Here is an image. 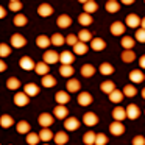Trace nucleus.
Here are the masks:
<instances>
[{
    "label": "nucleus",
    "instance_id": "nucleus-32",
    "mask_svg": "<svg viewBox=\"0 0 145 145\" xmlns=\"http://www.w3.org/2000/svg\"><path fill=\"white\" fill-rule=\"evenodd\" d=\"M123 91H119V89H116L114 92H111L109 94V100L112 101V103H120V101L123 100Z\"/></svg>",
    "mask_w": 145,
    "mask_h": 145
},
{
    "label": "nucleus",
    "instance_id": "nucleus-12",
    "mask_svg": "<svg viewBox=\"0 0 145 145\" xmlns=\"http://www.w3.org/2000/svg\"><path fill=\"white\" fill-rule=\"evenodd\" d=\"M53 114L56 119H67V114H69V111H67V106L66 105H58V106H55L53 109Z\"/></svg>",
    "mask_w": 145,
    "mask_h": 145
},
{
    "label": "nucleus",
    "instance_id": "nucleus-55",
    "mask_svg": "<svg viewBox=\"0 0 145 145\" xmlns=\"http://www.w3.org/2000/svg\"><path fill=\"white\" fill-rule=\"evenodd\" d=\"M7 64H5V61H2V63H0V72H5V70H7Z\"/></svg>",
    "mask_w": 145,
    "mask_h": 145
},
{
    "label": "nucleus",
    "instance_id": "nucleus-52",
    "mask_svg": "<svg viewBox=\"0 0 145 145\" xmlns=\"http://www.w3.org/2000/svg\"><path fill=\"white\" fill-rule=\"evenodd\" d=\"M66 42H67L69 45H72V47H75V45L78 44L80 41H78V36H75V35H69V36L66 38Z\"/></svg>",
    "mask_w": 145,
    "mask_h": 145
},
{
    "label": "nucleus",
    "instance_id": "nucleus-26",
    "mask_svg": "<svg viewBox=\"0 0 145 145\" xmlns=\"http://www.w3.org/2000/svg\"><path fill=\"white\" fill-rule=\"evenodd\" d=\"M92 22H94V19H92V16H91V14L81 13V14L78 16V24H80V25H83V27H88V25H91Z\"/></svg>",
    "mask_w": 145,
    "mask_h": 145
},
{
    "label": "nucleus",
    "instance_id": "nucleus-9",
    "mask_svg": "<svg viewBox=\"0 0 145 145\" xmlns=\"http://www.w3.org/2000/svg\"><path fill=\"white\" fill-rule=\"evenodd\" d=\"M112 119L116 122H122L123 119H126V108H122V106H117L112 109Z\"/></svg>",
    "mask_w": 145,
    "mask_h": 145
},
{
    "label": "nucleus",
    "instance_id": "nucleus-30",
    "mask_svg": "<svg viewBox=\"0 0 145 145\" xmlns=\"http://www.w3.org/2000/svg\"><path fill=\"white\" fill-rule=\"evenodd\" d=\"M120 44H122V47L125 48V50H133V47H134L136 42H134V39H133L131 36H123Z\"/></svg>",
    "mask_w": 145,
    "mask_h": 145
},
{
    "label": "nucleus",
    "instance_id": "nucleus-51",
    "mask_svg": "<svg viewBox=\"0 0 145 145\" xmlns=\"http://www.w3.org/2000/svg\"><path fill=\"white\" fill-rule=\"evenodd\" d=\"M108 144V137L103 134V133H100V134H97V139H95V145H106Z\"/></svg>",
    "mask_w": 145,
    "mask_h": 145
},
{
    "label": "nucleus",
    "instance_id": "nucleus-17",
    "mask_svg": "<svg viewBox=\"0 0 145 145\" xmlns=\"http://www.w3.org/2000/svg\"><path fill=\"white\" fill-rule=\"evenodd\" d=\"M24 92H25L28 97H35L39 94V86H36L35 83H28V84L24 86Z\"/></svg>",
    "mask_w": 145,
    "mask_h": 145
},
{
    "label": "nucleus",
    "instance_id": "nucleus-43",
    "mask_svg": "<svg viewBox=\"0 0 145 145\" xmlns=\"http://www.w3.org/2000/svg\"><path fill=\"white\" fill-rule=\"evenodd\" d=\"M98 70H100V73H103V75H111V73H114V67L111 66L109 63H101Z\"/></svg>",
    "mask_w": 145,
    "mask_h": 145
},
{
    "label": "nucleus",
    "instance_id": "nucleus-31",
    "mask_svg": "<svg viewBox=\"0 0 145 145\" xmlns=\"http://www.w3.org/2000/svg\"><path fill=\"white\" fill-rule=\"evenodd\" d=\"M89 50L88 44H84V42H78V44L73 47V55H86Z\"/></svg>",
    "mask_w": 145,
    "mask_h": 145
},
{
    "label": "nucleus",
    "instance_id": "nucleus-3",
    "mask_svg": "<svg viewBox=\"0 0 145 145\" xmlns=\"http://www.w3.org/2000/svg\"><path fill=\"white\" fill-rule=\"evenodd\" d=\"M53 116L52 114H48V112H42L41 116L38 117V122H39V125L42 126V128H48V126L53 123Z\"/></svg>",
    "mask_w": 145,
    "mask_h": 145
},
{
    "label": "nucleus",
    "instance_id": "nucleus-13",
    "mask_svg": "<svg viewBox=\"0 0 145 145\" xmlns=\"http://www.w3.org/2000/svg\"><path fill=\"white\" fill-rule=\"evenodd\" d=\"M55 100H56L58 105H67L70 101V95H69V92H66V91H59L55 95Z\"/></svg>",
    "mask_w": 145,
    "mask_h": 145
},
{
    "label": "nucleus",
    "instance_id": "nucleus-21",
    "mask_svg": "<svg viewBox=\"0 0 145 145\" xmlns=\"http://www.w3.org/2000/svg\"><path fill=\"white\" fill-rule=\"evenodd\" d=\"M129 80H131L133 83H142L145 80V75H144V72L142 70H131L129 72Z\"/></svg>",
    "mask_w": 145,
    "mask_h": 145
},
{
    "label": "nucleus",
    "instance_id": "nucleus-50",
    "mask_svg": "<svg viewBox=\"0 0 145 145\" xmlns=\"http://www.w3.org/2000/svg\"><path fill=\"white\" fill-rule=\"evenodd\" d=\"M136 41H137V42H142V44H145V30H144V28L136 30Z\"/></svg>",
    "mask_w": 145,
    "mask_h": 145
},
{
    "label": "nucleus",
    "instance_id": "nucleus-42",
    "mask_svg": "<svg viewBox=\"0 0 145 145\" xmlns=\"http://www.w3.org/2000/svg\"><path fill=\"white\" fill-rule=\"evenodd\" d=\"M95 139H97V134L94 131H88L84 134V137H83V142L86 145H92V144H95Z\"/></svg>",
    "mask_w": 145,
    "mask_h": 145
},
{
    "label": "nucleus",
    "instance_id": "nucleus-46",
    "mask_svg": "<svg viewBox=\"0 0 145 145\" xmlns=\"http://www.w3.org/2000/svg\"><path fill=\"white\" fill-rule=\"evenodd\" d=\"M136 94H137V91H136V88L133 84H126L123 88V95L125 97H134Z\"/></svg>",
    "mask_w": 145,
    "mask_h": 145
},
{
    "label": "nucleus",
    "instance_id": "nucleus-48",
    "mask_svg": "<svg viewBox=\"0 0 145 145\" xmlns=\"http://www.w3.org/2000/svg\"><path fill=\"white\" fill-rule=\"evenodd\" d=\"M13 22L16 27H24V25H27V16H24V14H16Z\"/></svg>",
    "mask_w": 145,
    "mask_h": 145
},
{
    "label": "nucleus",
    "instance_id": "nucleus-25",
    "mask_svg": "<svg viewBox=\"0 0 145 145\" xmlns=\"http://www.w3.org/2000/svg\"><path fill=\"white\" fill-rule=\"evenodd\" d=\"M105 8H106L108 13H117V11L120 10V3L117 2V0H108L106 5H105Z\"/></svg>",
    "mask_w": 145,
    "mask_h": 145
},
{
    "label": "nucleus",
    "instance_id": "nucleus-28",
    "mask_svg": "<svg viewBox=\"0 0 145 145\" xmlns=\"http://www.w3.org/2000/svg\"><path fill=\"white\" fill-rule=\"evenodd\" d=\"M55 142H56L58 145H64L69 142V136H67V133L64 131H58L56 134H55Z\"/></svg>",
    "mask_w": 145,
    "mask_h": 145
},
{
    "label": "nucleus",
    "instance_id": "nucleus-59",
    "mask_svg": "<svg viewBox=\"0 0 145 145\" xmlns=\"http://www.w3.org/2000/svg\"><path fill=\"white\" fill-rule=\"evenodd\" d=\"M42 145H48V144H42Z\"/></svg>",
    "mask_w": 145,
    "mask_h": 145
},
{
    "label": "nucleus",
    "instance_id": "nucleus-58",
    "mask_svg": "<svg viewBox=\"0 0 145 145\" xmlns=\"http://www.w3.org/2000/svg\"><path fill=\"white\" fill-rule=\"evenodd\" d=\"M142 97H144V98H145V88H144V89H142Z\"/></svg>",
    "mask_w": 145,
    "mask_h": 145
},
{
    "label": "nucleus",
    "instance_id": "nucleus-33",
    "mask_svg": "<svg viewBox=\"0 0 145 145\" xmlns=\"http://www.w3.org/2000/svg\"><path fill=\"white\" fill-rule=\"evenodd\" d=\"M39 137H41L42 142H48V140H52L55 136H53V133H52L48 128H42L41 131H39Z\"/></svg>",
    "mask_w": 145,
    "mask_h": 145
},
{
    "label": "nucleus",
    "instance_id": "nucleus-20",
    "mask_svg": "<svg viewBox=\"0 0 145 145\" xmlns=\"http://www.w3.org/2000/svg\"><path fill=\"white\" fill-rule=\"evenodd\" d=\"M105 47H106V42L103 41L101 38H94L91 42V48L95 52H100V50H105Z\"/></svg>",
    "mask_w": 145,
    "mask_h": 145
},
{
    "label": "nucleus",
    "instance_id": "nucleus-40",
    "mask_svg": "<svg viewBox=\"0 0 145 145\" xmlns=\"http://www.w3.org/2000/svg\"><path fill=\"white\" fill-rule=\"evenodd\" d=\"M50 39H52V44H53L55 47H59V45L66 44V38H64L63 35H59V33H55Z\"/></svg>",
    "mask_w": 145,
    "mask_h": 145
},
{
    "label": "nucleus",
    "instance_id": "nucleus-44",
    "mask_svg": "<svg viewBox=\"0 0 145 145\" xmlns=\"http://www.w3.org/2000/svg\"><path fill=\"white\" fill-rule=\"evenodd\" d=\"M39 140H41V137H39V134H36V133H28V134H27V144L28 145H38Z\"/></svg>",
    "mask_w": 145,
    "mask_h": 145
},
{
    "label": "nucleus",
    "instance_id": "nucleus-22",
    "mask_svg": "<svg viewBox=\"0 0 145 145\" xmlns=\"http://www.w3.org/2000/svg\"><path fill=\"white\" fill-rule=\"evenodd\" d=\"M48 70H50L48 64H47V63H44V61H41V63L36 64L35 72L38 73V75H41V76H45V75H48Z\"/></svg>",
    "mask_w": 145,
    "mask_h": 145
},
{
    "label": "nucleus",
    "instance_id": "nucleus-6",
    "mask_svg": "<svg viewBox=\"0 0 145 145\" xmlns=\"http://www.w3.org/2000/svg\"><path fill=\"white\" fill-rule=\"evenodd\" d=\"M109 131H111V134H114V136H122L123 133H125V126H123L122 122H116V120H114L109 125Z\"/></svg>",
    "mask_w": 145,
    "mask_h": 145
},
{
    "label": "nucleus",
    "instance_id": "nucleus-45",
    "mask_svg": "<svg viewBox=\"0 0 145 145\" xmlns=\"http://www.w3.org/2000/svg\"><path fill=\"white\" fill-rule=\"evenodd\" d=\"M73 72H75V69H73L72 66H61V67H59V73H61L63 76H66V78L72 76Z\"/></svg>",
    "mask_w": 145,
    "mask_h": 145
},
{
    "label": "nucleus",
    "instance_id": "nucleus-57",
    "mask_svg": "<svg viewBox=\"0 0 145 145\" xmlns=\"http://www.w3.org/2000/svg\"><path fill=\"white\" fill-rule=\"evenodd\" d=\"M140 25H142V28L145 30V17H142V22H140Z\"/></svg>",
    "mask_w": 145,
    "mask_h": 145
},
{
    "label": "nucleus",
    "instance_id": "nucleus-16",
    "mask_svg": "<svg viewBox=\"0 0 145 145\" xmlns=\"http://www.w3.org/2000/svg\"><path fill=\"white\" fill-rule=\"evenodd\" d=\"M56 24H58V27H59V28H67V27L72 25V17L67 16V14H61V16L58 17Z\"/></svg>",
    "mask_w": 145,
    "mask_h": 145
},
{
    "label": "nucleus",
    "instance_id": "nucleus-24",
    "mask_svg": "<svg viewBox=\"0 0 145 145\" xmlns=\"http://www.w3.org/2000/svg\"><path fill=\"white\" fill-rule=\"evenodd\" d=\"M67 92H78L81 84H80V80H67Z\"/></svg>",
    "mask_w": 145,
    "mask_h": 145
},
{
    "label": "nucleus",
    "instance_id": "nucleus-15",
    "mask_svg": "<svg viewBox=\"0 0 145 145\" xmlns=\"http://www.w3.org/2000/svg\"><path fill=\"white\" fill-rule=\"evenodd\" d=\"M111 33H112L114 36H122L123 33H125V24L122 22H112V25H111Z\"/></svg>",
    "mask_w": 145,
    "mask_h": 145
},
{
    "label": "nucleus",
    "instance_id": "nucleus-56",
    "mask_svg": "<svg viewBox=\"0 0 145 145\" xmlns=\"http://www.w3.org/2000/svg\"><path fill=\"white\" fill-rule=\"evenodd\" d=\"M5 16H7V11H5V8H3V7H0V17L3 19Z\"/></svg>",
    "mask_w": 145,
    "mask_h": 145
},
{
    "label": "nucleus",
    "instance_id": "nucleus-19",
    "mask_svg": "<svg viewBox=\"0 0 145 145\" xmlns=\"http://www.w3.org/2000/svg\"><path fill=\"white\" fill-rule=\"evenodd\" d=\"M14 103L17 106H25V105H28V95L25 92H17L14 95Z\"/></svg>",
    "mask_w": 145,
    "mask_h": 145
},
{
    "label": "nucleus",
    "instance_id": "nucleus-35",
    "mask_svg": "<svg viewBox=\"0 0 145 145\" xmlns=\"http://www.w3.org/2000/svg\"><path fill=\"white\" fill-rule=\"evenodd\" d=\"M41 83H42L44 88H53V86L56 84V78L52 76V75H45V76H42Z\"/></svg>",
    "mask_w": 145,
    "mask_h": 145
},
{
    "label": "nucleus",
    "instance_id": "nucleus-18",
    "mask_svg": "<svg viewBox=\"0 0 145 145\" xmlns=\"http://www.w3.org/2000/svg\"><path fill=\"white\" fill-rule=\"evenodd\" d=\"M92 103V95L89 92H81L78 95V105L80 106H89Z\"/></svg>",
    "mask_w": 145,
    "mask_h": 145
},
{
    "label": "nucleus",
    "instance_id": "nucleus-49",
    "mask_svg": "<svg viewBox=\"0 0 145 145\" xmlns=\"http://www.w3.org/2000/svg\"><path fill=\"white\" fill-rule=\"evenodd\" d=\"M8 8L11 11H14V13H17V11L22 10V3H20L19 0H11L10 3H8Z\"/></svg>",
    "mask_w": 145,
    "mask_h": 145
},
{
    "label": "nucleus",
    "instance_id": "nucleus-7",
    "mask_svg": "<svg viewBox=\"0 0 145 145\" xmlns=\"http://www.w3.org/2000/svg\"><path fill=\"white\" fill-rule=\"evenodd\" d=\"M140 114V109H139L137 105H128L126 106V119H131V120H136Z\"/></svg>",
    "mask_w": 145,
    "mask_h": 145
},
{
    "label": "nucleus",
    "instance_id": "nucleus-34",
    "mask_svg": "<svg viewBox=\"0 0 145 145\" xmlns=\"http://www.w3.org/2000/svg\"><path fill=\"white\" fill-rule=\"evenodd\" d=\"M92 35H91V31L89 30H80V33H78V41L80 42H89V41H92Z\"/></svg>",
    "mask_w": 145,
    "mask_h": 145
},
{
    "label": "nucleus",
    "instance_id": "nucleus-29",
    "mask_svg": "<svg viewBox=\"0 0 145 145\" xmlns=\"http://www.w3.org/2000/svg\"><path fill=\"white\" fill-rule=\"evenodd\" d=\"M100 89H101V92H105V94L109 95L111 92L116 91V84H114L112 81H103V83L100 84Z\"/></svg>",
    "mask_w": 145,
    "mask_h": 145
},
{
    "label": "nucleus",
    "instance_id": "nucleus-37",
    "mask_svg": "<svg viewBox=\"0 0 145 145\" xmlns=\"http://www.w3.org/2000/svg\"><path fill=\"white\" fill-rule=\"evenodd\" d=\"M7 88L11 89V91H17L20 88V81L16 78V76H11V78L7 80Z\"/></svg>",
    "mask_w": 145,
    "mask_h": 145
},
{
    "label": "nucleus",
    "instance_id": "nucleus-39",
    "mask_svg": "<svg viewBox=\"0 0 145 145\" xmlns=\"http://www.w3.org/2000/svg\"><path fill=\"white\" fill-rule=\"evenodd\" d=\"M94 73H95V67L92 66V64H84V66L81 67V75L86 76V78L92 76Z\"/></svg>",
    "mask_w": 145,
    "mask_h": 145
},
{
    "label": "nucleus",
    "instance_id": "nucleus-5",
    "mask_svg": "<svg viewBox=\"0 0 145 145\" xmlns=\"http://www.w3.org/2000/svg\"><path fill=\"white\" fill-rule=\"evenodd\" d=\"M25 44H27V39L24 38L22 35L16 33V35L11 36V45H13L14 48H22V47H25Z\"/></svg>",
    "mask_w": 145,
    "mask_h": 145
},
{
    "label": "nucleus",
    "instance_id": "nucleus-53",
    "mask_svg": "<svg viewBox=\"0 0 145 145\" xmlns=\"http://www.w3.org/2000/svg\"><path fill=\"white\" fill-rule=\"evenodd\" d=\"M133 145H145V137L144 136H136L133 139Z\"/></svg>",
    "mask_w": 145,
    "mask_h": 145
},
{
    "label": "nucleus",
    "instance_id": "nucleus-4",
    "mask_svg": "<svg viewBox=\"0 0 145 145\" xmlns=\"http://www.w3.org/2000/svg\"><path fill=\"white\" fill-rule=\"evenodd\" d=\"M59 61V53H56L55 50H47L44 53V63H47L48 66L50 64H56Z\"/></svg>",
    "mask_w": 145,
    "mask_h": 145
},
{
    "label": "nucleus",
    "instance_id": "nucleus-10",
    "mask_svg": "<svg viewBox=\"0 0 145 145\" xmlns=\"http://www.w3.org/2000/svg\"><path fill=\"white\" fill-rule=\"evenodd\" d=\"M83 123L88 126H94L98 123V117L95 112H86L84 116H83Z\"/></svg>",
    "mask_w": 145,
    "mask_h": 145
},
{
    "label": "nucleus",
    "instance_id": "nucleus-41",
    "mask_svg": "<svg viewBox=\"0 0 145 145\" xmlns=\"http://www.w3.org/2000/svg\"><path fill=\"white\" fill-rule=\"evenodd\" d=\"M136 59V53L133 50H125L122 53V61L123 63H133Z\"/></svg>",
    "mask_w": 145,
    "mask_h": 145
},
{
    "label": "nucleus",
    "instance_id": "nucleus-54",
    "mask_svg": "<svg viewBox=\"0 0 145 145\" xmlns=\"http://www.w3.org/2000/svg\"><path fill=\"white\" fill-rule=\"evenodd\" d=\"M139 66H140L142 69H145V55H144V56L139 58Z\"/></svg>",
    "mask_w": 145,
    "mask_h": 145
},
{
    "label": "nucleus",
    "instance_id": "nucleus-11",
    "mask_svg": "<svg viewBox=\"0 0 145 145\" xmlns=\"http://www.w3.org/2000/svg\"><path fill=\"white\" fill-rule=\"evenodd\" d=\"M20 67H22L24 70H35L36 69V64H35V61L31 59L30 56H22L20 58Z\"/></svg>",
    "mask_w": 145,
    "mask_h": 145
},
{
    "label": "nucleus",
    "instance_id": "nucleus-2",
    "mask_svg": "<svg viewBox=\"0 0 145 145\" xmlns=\"http://www.w3.org/2000/svg\"><path fill=\"white\" fill-rule=\"evenodd\" d=\"M64 128H66L67 131H76V129L80 128V120L76 119V117H67V119L64 120Z\"/></svg>",
    "mask_w": 145,
    "mask_h": 145
},
{
    "label": "nucleus",
    "instance_id": "nucleus-8",
    "mask_svg": "<svg viewBox=\"0 0 145 145\" xmlns=\"http://www.w3.org/2000/svg\"><path fill=\"white\" fill-rule=\"evenodd\" d=\"M140 22H142V19L137 14H128L126 19H125V24L128 27H131V28H137V27L140 25Z\"/></svg>",
    "mask_w": 145,
    "mask_h": 145
},
{
    "label": "nucleus",
    "instance_id": "nucleus-27",
    "mask_svg": "<svg viewBox=\"0 0 145 145\" xmlns=\"http://www.w3.org/2000/svg\"><path fill=\"white\" fill-rule=\"evenodd\" d=\"M83 8H84V13L86 14H92V13H95V11L98 10V5L95 3L94 0H88V2L83 5Z\"/></svg>",
    "mask_w": 145,
    "mask_h": 145
},
{
    "label": "nucleus",
    "instance_id": "nucleus-23",
    "mask_svg": "<svg viewBox=\"0 0 145 145\" xmlns=\"http://www.w3.org/2000/svg\"><path fill=\"white\" fill-rule=\"evenodd\" d=\"M50 44H52V39L47 38L45 35H41V36L36 38V45H38L39 48H47Z\"/></svg>",
    "mask_w": 145,
    "mask_h": 145
},
{
    "label": "nucleus",
    "instance_id": "nucleus-1",
    "mask_svg": "<svg viewBox=\"0 0 145 145\" xmlns=\"http://www.w3.org/2000/svg\"><path fill=\"white\" fill-rule=\"evenodd\" d=\"M59 61H61L63 66H70V64L75 61V55H73V52L64 50L63 53H59Z\"/></svg>",
    "mask_w": 145,
    "mask_h": 145
},
{
    "label": "nucleus",
    "instance_id": "nucleus-14",
    "mask_svg": "<svg viewBox=\"0 0 145 145\" xmlns=\"http://www.w3.org/2000/svg\"><path fill=\"white\" fill-rule=\"evenodd\" d=\"M52 13H53V8L48 3H42L38 7V14L41 17H48V16H52Z\"/></svg>",
    "mask_w": 145,
    "mask_h": 145
},
{
    "label": "nucleus",
    "instance_id": "nucleus-36",
    "mask_svg": "<svg viewBox=\"0 0 145 145\" xmlns=\"http://www.w3.org/2000/svg\"><path fill=\"white\" fill-rule=\"evenodd\" d=\"M16 128H17V133H20V134H28V133H31L30 131V129H31L30 128V123L25 122V120H22V122L17 123Z\"/></svg>",
    "mask_w": 145,
    "mask_h": 145
},
{
    "label": "nucleus",
    "instance_id": "nucleus-38",
    "mask_svg": "<svg viewBox=\"0 0 145 145\" xmlns=\"http://www.w3.org/2000/svg\"><path fill=\"white\" fill-rule=\"evenodd\" d=\"M0 125L3 126V128H10V126L14 125V120L11 116H8V114H3V116L0 117Z\"/></svg>",
    "mask_w": 145,
    "mask_h": 145
},
{
    "label": "nucleus",
    "instance_id": "nucleus-47",
    "mask_svg": "<svg viewBox=\"0 0 145 145\" xmlns=\"http://www.w3.org/2000/svg\"><path fill=\"white\" fill-rule=\"evenodd\" d=\"M11 55V47L8 44H5V42H2L0 44V56L2 58H7Z\"/></svg>",
    "mask_w": 145,
    "mask_h": 145
}]
</instances>
